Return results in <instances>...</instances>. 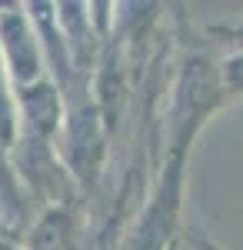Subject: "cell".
I'll return each mask as SVG.
<instances>
[{
  "mask_svg": "<svg viewBox=\"0 0 243 250\" xmlns=\"http://www.w3.org/2000/svg\"><path fill=\"white\" fill-rule=\"evenodd\" d=\"M223 87H220V63L206 50H193L177 67V77L170 83L167 104V157H187L203 124L223 107Z\"/></svg>",
  "mask_w": 243,
  "mask_h": 250,
  "instance_id": "cell-1",
  "label": "cell"
},
{
  "mask_svg": "<svg viewBox=\"0 0 243 250\" xmlns=\"http://www.w3.org/2000/svg\"><path fill=\"white\" fill-rule=\"evenodd\" d=\"M107 147L110 137L103 117L90 94V77L80 83V94H63V124L54 140V154L60 160L70 184L94 190L107 170Z\"/></svg>",
  "mask_w": 243,
  "mask_h": 250,
  "instance_id": "cell-2",
  "label": "cell"
},
{
  "mask_svg": "<svg viewBox=\"0 0 243 250\" xmlns=\"http://www.w3.org/2000/svg\"><path fill=\"white\" fill-rule=\"evenodd\" d=\"M187 184V157H163L153 190L140 207V217L120 250H170L180 233V207Z\"/></svg>",
  "mask_w": 243,
  "mask_h": 250,
  "instance_id": "cell-3",
  "label": "cell"
},
{
  "mask_svg": "<svg viewBox=\"0 0 243 250\" xmlns=\"http://www.w3.org/2000/svg\"><path fill=\"white\" fill-rule=\"evenodd\" d=\"M0 63L10 87H27L47 77L43 54L23 3H0Z\"/></svg>",
  "mask_w": 243,
  "mask_h": 250,
  "instance_id": "cell-4",
  "label": "cell"
},
{
  "mask_svg": "<svg viewBox=\"0 0 243 250\" xmlns=\"http://www.w3.org/2000/svg\"><path fill=\"white\" fill-rule=\"evenodd\" d=\"M14 107H17V134L54 144L63 124V94L50 77L27 83V87H10Z\"/></svg>",
  "mask_w": 243,
  "mask_h": 250,
  "instance_id": "cell-5",
  "label": "cell"
},
{
  "mask_svg": "<svg viewBox=\"0 0 243 250\" xmlns=\"http://www.w3.org/2000/svg\"><path fill=\"white\" fill-rule=\"evenodd\" d=\"M23 14L34 27V37L40 43V54H43V67H47V77L60 87V94H67L70 80H74V60H70V50H67V40L57 27L54 17V3H23Z\"/></svg>",
  "mask_w": 243,
  "mask_h": 250,
  "instance_id": "cell-6",
  "label": "cell"
},
{
  "mask_svg": "<svg viewBox=\"0 0 243 250\" xmlns=\"http://www.w3.org/2000/svg\"><path fill=\"white\" fill-rule=\"evenodd\" d=\"M14 140H17V107H14L10 83L0 80V150H10Z\"/></svg>",
  "mask_w": 243,
  "mask_h": 250,
  "instance_id": "cell-7",
  "label": "cell"
},
{
  "mask_svg": "<svg viewBox=\"0 0 243 250\" xmlns=\"http://www.w3.org/2000/svg\"><path fill=\"white\" fill-rule=\"evenodd\" d=\"M220 87H223V97L243 94V50H230L220 60Z\"/></svg>",
  "mask_w": 243,
  "mask_h": 250,
  "instance_id": "cell-8",
  "label": "cell"
},
{
  "mask_svg": "<svg viewBox=\"0 0 243 250\" xmlns=\"http://www.w3.org/2000/svg\"><path fill=\"white\" fill-rule=\"evenodd\" d=\"M206 34L220 43H230L233 50H243V20H230V23H213L206 27Z\"/></svg>",
  "mask_w": 243,
  "mask_h": 250,
  "instance_id": "cell-9",
  "label": "cell"
},
{
  "mask_svg": "<svg viewBox=\"0 0 243 250\" xmlns=\"http://www.w3.org/2000/svg\"><path fill=\"white\" fill-rule=\"evenodd\" d=\"M187 240H190V247H193V250H223L220 244H213V240H210V237H203L200 230H190Z\"/></svg>",
  "mask_w": 243,
  "mask_h": 250,
  "instance_id": "cell-10",
  "label": "cell"
},
{
  "mask_svg": "<svg viewBox=\"0 0 243 250\" xmlns=\"http://www.w3.org/2000/svg\"><path fill=\"white\" fill-rule=\"evenodd\" d=\"M0 80H7V77H3V63H0Z\"/></svg>",
  "mask_w": 243,
  "mask_h": 250,
  "instance_id": "cell-11",
  "label": "cell"
},
{
  "mask_svg": "<svg viewBox=\"0 0 243 250\" xmlns=\"http://www.w3.org/2000/svg\"><path fill=\"white\" fill-rule=\"evenodd\" d=\"M170 250H180V244H177V247H170Z\"/></svg>",
  "mask_w": 243,
  "mask_h": 250,
  "instance_id": "cell-12",
  "label": "cell"
},
{
  "mask_svg": "<svg viewBox=\"0 0 243 250\" xmlns=\"http://www.w3.org/2000/svg\"><path fill=\"white\" fill-rule=\"evenodd\" d=\"M0 233H7V230H3V227H0Z\"/></svg>",
  "mask_w": 243,
  "mask_h": 250,
  "instance_id": "cell-13",
  "label": "cell"
}]
</instances>
